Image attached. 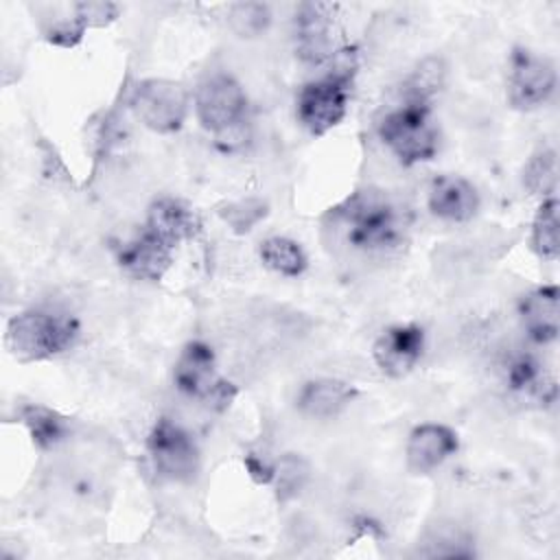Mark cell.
Listing matches in <instances>:
<instances>
[{"label": "cell", "mask_w": 560, "mask_h": 560, "mask_svg": "<svg viewBox=\"0 0 560 560\" xmlns=\"http://www.w3.org/2000/svg\"><path fill=\"white\" fill-rule=\"evenodd\" d=\"M311 479L308 462L298 453H284L280 459L273 462V477L271 486L280 503L295 499Z\"/></svg>", "instance_id": "cell-22"}, {"label": "cell", "mask_w": 560, "mask_h": 560, "mask_svg": "<svg viewBox=\"0 0 560 560\" xmlns=\"http://www.w3.org/2000/svg\"><path fill=\"white\" fill-rule=\"evenodd\" d=\"M501 372L505 387L514 396L538 405H549L556 400V383L534 354L516 352L508 357Z\"/></svg>", "instance_id": "cell-17"}, {"label": "cell", "mask_w": 560, "mask_h": 560, "mask_svg": "<svg viewBox=\"0 0 560 560\" xmlns=\"http://www.w3.org/2000/svg\"><path fill=\"white\" fill-rule=\"evenodd\" d=\"M427 208L442 221L466 223L479 210V192L459 175H438L429 186Z\"/></svg>", "instance_id": "cell-13"}, {"label": "cell", "mask_w": 560, "mask_h": 560, "mask_svg": "<svg viewBox=\"0 0 560 560\" xmlns=\"http://www.w3.org/2000/svg\"><path fill=\"white\" fill-rule=\"evenodd\" d=\"M332 241L361 256H387L407 243L409 219L385 190L363 188L326 214Z\"/></svg>", "instance_id": "cell-1"}, {"label": "cell", "mask_w": 560, "mask_h": 560, "mask_svg": "<svg viewBox=\"0 0 560 560\" xmlns=\"http://www.w3.org/2000/svg\"><path fill=\"white\" fill-rule=\"evenodd\" d=\"M556 66L529 48H514L508 70V103L518 112L542 107L556 92Z\"/></svg>", "instance_id": "cell-6"}, {"label": "cell", "mask_w": 560, "mask_h": 560, "mask_svg": "<svg viewBox=\"0 0 560 560\" xmlns=\"http://www.w3.org/2000/svg\"><path fill=\"white\" fill-rule=\"evenodd\" d=\"M348 92L350 81L330 72L304 83L295 101L298 120L313 136L328 133L343 120L348 112Z\"/></svg>", "instance_id": "cell-7"}, {"label": "cell", "mask_w": 560, "mask_h": 560, "mask_svg": "<svg viewBox=\"0 0 560 560\" xmlns=\"http://www.w3.org/2000/svg\"><path fill=\"white\" fill-rule=\"evenodd\" d=\"M192 103L201 127L219 136L243 122L247 96L232 74L214 72L197 85Z\"/></svg>", "instance_id": "cell-8"}, {"label": "cell", "mask_w": 560, "mask_h": 560, "mask_svg": "<svg viewBox=\"0 0 560 560\" xmlns=\"http://www.w3.org/2000/svg\"><path fill=\"white\" fill-rule=\"evenodd\" d=\"M459 448L457 433L438 422L418 424L405 446V462L411 475H429L440 468L448 457H453Z\"/></svg>", "instance_id": "cell-11"}, {"label": "cell", "mask_w": 560, "mask_h": 560, "mask_svg": "<svg viewBox=\"0 0 560 560\" xmlns=\"http://www.w3.org/2000/svg\"><path fill=\"white\" fill-rule=\"evenodd\" d=\"M335 4L302 2L295 13V50L304 63L319 66L335 52L332 48Z\"/></svg>", "instance_id": "cell-10"}, {"label": "cell", "mask_w": 560, "mask_h": 560, "mask_svg": "<svg viewBox=\"0 0 560 560\" xmlns=\"http://www.w3.org/2000/svg\"><path fill=\"white\" fill-rule=\"evenodd\" d=\"M116 260L120 269L136 280H160L173 262V247L162 243L149 230H142L131 241L122 243Z\"/></svg>", "instance_id": "cell-15"}, {"label": "cell", "mask_w": 560, "mask_h": 560, "mask_svg": "<svg viewBox=\"0 0 560 560\" xmlns=\"http://www.w3.org/2000/svg\"><path fill=\"white\" fill-rule=\"evenodd\" d=\"M173 381L184 396L203 402L221 383L214 350L206 341H188L175 361Z\"/></svg>", "instance_id": "cell-12"}, {"label": "cell", "mask_w": 560, "mask_h": 560, "mask_svg": "<svg viewBox=\"0 0 560 560\" xmlns=\"http://www.w3.org/2000/svg\"><path fill=\"white\" fill-rule=\"evenodd\" d=\"M245 468H247V475L256 481V483H271V477H273V464H267L265 459H260L258 455L249 453L245 455Z\"/></svg>", "instance_id": "cell-28"}, {"label": "cell", "mask_w": 560, "mask_h": 560, "mask_svg": "<svg viewBox=\"0 0 560 560\" xmlns=\"http://www.w3.org/2000/svg\"><path fill=\"white\" fill-rule=\"evenodd\" d=\"M131 109L138 120L155 133L182 129L188 114V92L171 79H144L133 88Z\"/></svg>", "instance_id": "cell-5"}, {"label": "cell", "mask_w": 560, "mask_h": 560, "mask_svg": "<svg viewBox=\"0 0 560 560\" xmlns=\"http://www.w3.org/2000/svg\"><path fill=\"white\" fill-rule=\"evenodd\" d=\"M70 9L83 28L107 26L118 15V4L114 2H74Z\"/></svg>", "instance_id": "cell-26"}, {"label": "cell", "mask_w": 560, "mask_h": 560, "mask_svg": "<svg viewBox=\"0 0 560 560\" xmlns=\"http://www.w3.org/2000/svg\"><path fill=\"white\" fill-rule=\"evenodd\" d=\"M147 451L162 479L186 483L199 472V448L192 435L168 418H158L147 435Z\"/></svg>", "instance_id": "cell-4"}, {"label": "cell", "mask_w": 560, "mask_h": 560, "mask_svg": "<svg viewBox=\"0 0 560 560\" xmlns=\"http://www.w3.org/2000/svg\"><path fill=\"white\" fill-rule=\"evenodd\" d=\"M523 184L532 195L553 197L558 184V155L553 149H540L523 168Z\"/></svg>", "instance_id": "cell-24"}, {"label": "cell", "mask_w": 560, "mask_h": 560, "mask_svg": "<svg viewBox=\"0 0 560 560\" xmlns=\"http://www.w3.org/2000/svg\"><path fill=\"white\" fill-rule=\"evenodd\" d=\"M258 256L267 269L284 278H298L304 273L308 260L304 249L287 236H269L260 243Z\"/></svg>", "instance_id": "cell-20"}, {"label": "cell", "mask_w": 560, "mask_h": 560, "mask_svg": "<svg viewBox=\"0 0 560 560\" xmlns=\"http://www.w3.org/2000/svg\"><path fill=\"white\" fill-rule=\"evenodd\" d=\"M424 330L418 324H392L387 326L372 346L376 368L389 378L407 376L424 352Z\"/></svg>", "instance_id": "cell-9"}, {"label": "cell", "mask_w": 560, "mask_h": 560, "mask_svg": "<svg viewBox=\"0 0 560 560\" xmlns=\"http://www.w3.org/2000/svg\"><path fill=\"white\" fill-rule=\"evenodd\" d=\"M20 422L28 431L33 444L42 451H48V448H55L57 444H61L70 431L68 420L61 413L52 411L46 405H37V402L24 405L20 409Z\"/></svg>", "instance_id": "cell-19"}, {"label": "cell", "mask_w": 560, "mask_h": 560, "mask_svg": "<svg viewBox=\"0 0 560 560\" xmlns=\"http://www.w3.org/2000/svg\"><path fill=\"white\" fill-rule=\"evenodd\" d=\"M558 199L556 197H545L542 203L536 210L534 223H532V249L540 260H556L560 252V241H558Z\"/></svg>", "instance_id": "cell-21"}, {"label": "cell", "mask_w": 560, "mask_h": 560, "mask_svg": "<svg viewBox=\"0 0 560 560\" xmlns=\"http://www.w3.org/2000/svg\"><path fill=\"white\" fill-rule=\"evenodd\" d=\"M444 79H446L444 61L440 57H427L407 77L402 85V98L431 105V98L442 90Z\"/></svg>", "instance_id": "cell-23"}, {"label": "cell", "mask_w": 560, "mask_h": 560, "mask_svg": "<svg viewBox=\"0 0 560 560\" xmlns=\"http://www.w3.org/2000/svg\"><path fill=\"white\" fill-rule=\"evenodd\" d=\"M376 131L394 158L407 166L433 160L440 149V131L429 103L402 98L378 120Z\"/></svg>", "instance_id": "cell-3"}, {"label": "cell", "mask_w": 560, "mask_h": 560, "mask_svg": "<svg viewBox=\"0 0 560 560\" xmlns=\"http://www.w3.org/2000/svg\"><path fill=\"white\" fill-rule=\"evenodd\" d=\"M79 339V322L52 311H24L15 315L4 332V346L22 363L63 354Z\"/></svg>", "instance_id": "cell-2"}, {"label": "cell", "mask_w": 560, "mask_h": 560, "mask_svg": "<svg viewBox=\"0 0 560 560\" xmlns=\"http://www.w3.org/2000/svg\"><path fill=\"white\" fill-rule=\"evenodd\" d=\"M144 230H149L168 247H175L184 241L195 238L201 230V221L199 214L184 201L173 197H160L147 210Z\"/></svg>", "instance_id": "cell-18"}, {"label": "cell", "mask_w": 560, "mask_h": 560, "mask_svg": "<svg viewBox=\"0 0 560 560\" xmlns=\"http://www.w3.org/2000/svg\"><path fill=\"white\" fill-rule=\"evenodd\" d=\"M357 394L359 389L348 381L328 376L311 378L300 387L295 396V407L302 416L311 420H332L350 407Z\"/></svg>", "instance_id": "cell-14"}, {"label": "cell", "mask_w": 560, "mask_h": 560, "mask_svg": "<svg viewBox=\"0 0 560 560\" xmlns=\"http://www.w3.org/2000/svg\"><path fill=\"white\" fill-rule=\"evenodd\" d=\"M228 24L238 37H258L271 24V9L265 2H236L228 9Z\"/></svg>", "instance_id": "cell-25"}, {"label": "cell", "mask_w": 560, "mask_h": 560, "mask_svg": "<svg viewBox=\"0 0 560 560\" xmlns=\"http://www.w3.org/2000/svg\"><path fill=\"white\" fill-rule=\"evenodd\" d=\"M518 319L534 343H549L560 330V291L556 284H542L525 293L518 302Z\"/></svg>", "instance_id": "cell-16"}, {"label": "cell", "mask_w": 560, "mask_h": 560, "mask_svg": "<svg viewBox=\"0 0 560 560\" xmlns=\"http://www.w3.org/2000/svg\"><path fill=\"white\" fill-rule=\"evenodd\" d=\"M223 219L236 230V232H247L252 225H256L265 217V206L260 201H238L228 206L225 212H221Z\"/></svg>", "instance_id": "cell-27"}]
</instances>
